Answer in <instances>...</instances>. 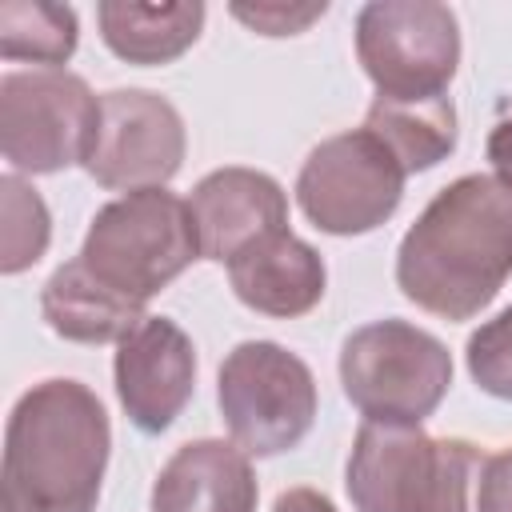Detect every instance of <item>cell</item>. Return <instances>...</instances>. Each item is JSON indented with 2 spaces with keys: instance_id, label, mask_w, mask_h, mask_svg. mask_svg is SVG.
<instances>
[{
  "instance_id": "6da1fadb",
  "label": "cell",
  "mask_w": 512,
  "mask_h": 512,
  "mask_svg": "<svg viewBox=\"0 0 512 512\" xmlns=\"http://www.w3.org/2000/svg\"><path fill=\"white\" fill-rule=\"evenodd\" d=\"M512 276V184L468 172L444 184L396 248V288L440 320L480 316Z\"/></svg>"
},
{
  "instance_id": "7a4b0ae2",
  "label": "cell",
  "mask_w": 512,
  "mask_h": 512,
  "mask_svg": "<svg viewBox=\"0 0 512 512\" xmlns=\"http://www.w3.org/2000/svg\"><path fill=\"white\" fill-rule=\"evenodd\" d=\"M108 456L112 424L88 384H32L4 424L0 512H96Z\"/></svg>"
},
{
  "instance_id": "3957f363",
  "label": "cell",
  "mask_w": 512,
  "mask_h": 512,
  "mask_svg": "<svg viewBox=\"0 0 512 512\" xmlns=\"http://www.w3.org/2000/svg\"><path fill=\"white\" fill-rule=\"evenodd\" d=\"M480 464L484 452L464 436L364 420L344 464V488L356 512H476Z\"/></svg>"
},
{
  "instance_id": "277c9868",
  "label": "cell",
  "mask_w": 512,
  "mask_h": 512,
  "mask_svg": "<svg viewBox=\"0 0 512 512\" xmlns=\"http://www.w3.org/2000/svg\"><path fill=\"white\" fill-rule=\"evenodd\" d=\"M76 256L100 284L148 304L200 260V236L188 200L168 188H140L96 208Z\"/></svg>"
},
{
  "instance_id": "5b68a950",
  "label": "cell",
  "mask_w": 512,
  "mask_h": 512,
  "mask_svg": "<svg viewBox=\"0 0 512 512\" xmlns=\"http://www.w3.org/2000/svg\"><path fill=\"white\" fill-rule=\"evenodd\" d=\"M340 384L364 420L420 424L452 388V352L432 332L384 316L344 336Z\"/></svg>"
},
{
  "instance_id": "8992f818",
  "label": "cell",
  "mask_w": 512,
  "mask_h": 512,
  "mask_svg": "<svg viewBox=\"0 0 512 512\" xmlns=\"http://www.w3.org/2000/svg\"><path fill=\"white\" fill-rule=\"evenodd\" d=\"M216 404L232 444L268 460L312 432L316 376L276 340H240L216 372Z\"/></svg>"
},
{
  "instance_id": "52a82bcc",
  "label": "cell",
  "mask_w": 512,
  "mask_h": 512,
  "mask_svg": "<svg viewBox=\"0 0 512 512\" xmlns=\"http://www.w3.org/2000/svg\"><path fill=\"white\" fill-rule=\"evenodd\" d=\"M100 124V96L68 68L0 76V152L20 176H52L84 164Z\"/></svg>"
},
{
  "instance_id": "ba28073f",
  "label": "cell",
  "mask_w": 512,
  "mask_h": 512,
  "mask_svg": "<svg viewBox=\"0 0 512 512\" xmlns=\"http://www.w3.org/2000/svg\"><path fill=\"white\" fill-rule=\"evenodd\" d=\"M356 60L376 96H444L460 68V24L436 0H372L356 12Z\"/></svg>"
},
{
  "instance_id": "9c48e42d",
  "label": "cell",
  "mask_w": 512,
  "mask_h": 512,
  "mask_svg": "<svg viewBox=\"0 0 512 512\" xmlns=\"http://www.w3.org/2000/svg\"><path fill=\"white\" fill-rule=\"evenodd\" d=\"M404 168L368 132H336L320 140L296 176V204L312 228L328 236H364L388 224L404 200Z\"/></svg>"
},
{
  "instance_id": "30bf717a",
  "label": "cell",
  "mask_w": 512,
  "mask_h": 512,
  "mask_svg": "<svg viewBox=\"0 0 512 512\" xmlns=\"http://www.w3.org/2000/svg\"><path fill=\"white\" fill-rule=\"evenodd\" d=\"M188 152L184 116L148 88H112L100 96V124L84 172L108 192L164 188Z\"/></svg>"
},
{
  "instance_id": "8fae6325",
  "label": "cell",
  "mask_w": 512,
  "mask_h": 512,
  "mask_svg": "<svg viewBox=\"0 0 512 512\" xmlns=\"http://www.w3.org/2000/svg\"><path fill=\"white\" fill-rule=\"evenodd\" d=\"M112 384L124 416L160 436L176 424L196 392V348L192 336L168 316H144L112 356Z\"/></svg>"
},
{
  "instance_id": "7c38bea8",
  "label": "cell",
  "mask_w": 512,
  "mask_h": 512,
  "mask_svg": "<svg viewBox=\"0 0 512 512\" xmlns=\"http://www.w3.org/2000/svg\"><path fill=\"white\" fill-rule=\"evenodd\" d=\"M188 212L200 236V260L228 264L248 244L288 228V196L276 176L244 164L216 168L196 180Z\"/></svg>"
},
{
  "instance_id": "4fadbf2b",
  "label": "cell",
  "mask_w": 512,
  "mask_h": 512,
  "mask_svg": "<svg viewBox=\"0 0 512 512\" xmlns=\"http://www.w3.org/2000/svg\"><path fill=\"white\" fill-rule=\"evenodd\" d=\"M228 284L236 300L272 320H296L324 300V256L296 232H272L228 260Z\"/></svg>"
},
{
  "instance_id": "5bb4252c",
  "label": "cell",
  "mask_w": 512,
  "mask_h": 512,
  "mask_svg": "<svg viewBox=\"0 0 512 512\" xmlns=\"http://www.w3.org/2000/svg\"><path fill=\"white\" fill-rule=\"evenodd\" d=\"M260 484L252 456L232 440L180 444L152 480V512H256Z\"/></svg>"
},
{
  "instance_id": "9a60e30c",
  "label": "cell",
  "mask_w": 512,
  "mask_h": 512,
  "mask_svg": "<svg viewBox=\"0 0 512 512\" xmlns=\"http://www.w3.org/2000/svg\"><path fill=\"white\" fill-rule=\"evenodd\" d=\"M44 324L72 344H120L140 320L144 304L100 284L80 256L64 260L40 288Z\"/></svg>"
},
{
  "instance_id": "2e32d148",
  "label": "cell",
  "mask_w": 512,
  "mask_h": 512,
  "mask_svg": "<svg viewBox=\"0 0 512 512\" xmlns=\"http://www.w3.org/2000/svg\"><path fill=\"white\" fill-rule=\"evenodd\" d=\"M208 8L200 0H168V4H136V0H100L96 24L100 40L124 64H172L184 56L204 28Z\"/></svg>"
},
{
  "instance_id": "e0dca14e",
  "label": "cell",
  "mask_w": 512,
  "mask_h": 512,
  "mask_svg": "<svg viewBox=\"0 0 512 512\" xmlns=\"http://www.w3.org/2000/svg\"><path fill=\"white\" fill-rule=\"evenodd\" d=\"M364 128L396 156L404 176L436 168L456 152V140H460L456 108L448 96H424V100L376 96L364 112Z\"/></svg>"
},
{
  "instance_id": "ac0fdd59",
  "label": "cell",
  "mask_w": 512,
  "mask_h": 512,
  "mask_svg": "<svg viewBox=\"0 0 512 512\" xmlns=\"http://www.w3.org/2000/svg\"><path fill=\"white\" fill-rule=\"evenodd\" d=\"M80 44V20L72 4L4 0L0 4V56L60 68Z\"/></svg>"
},
{
  "instance_id": "d6986e66",
  "label": "cell",
  "mask_w": 512,
  "mask_h": 512,
  "mask_svg": "<svg viewBox=\"0 0 512 512\" xmlns=\"http://www.w3.org/2000/svg\"><path fill=\"white\" fill-rule=\"evenodd\" d=\"M0 272L20 276L32 268L52 240V216L48 204L32 184H24L16 172L0 176Z\"/></svg>"
},
{
  "instance_id": "ffe728a7",
  "label": "cell",
  "mask_w": 512,
  "mask_h": 512,
  "mask_svg": "<svg viewBox=\"0 0 512 512\" xmlns=\"http://www.w3.org/2000/svg\"><path fill=\"white\" fill-rule=\"evenodd\" d=\"M464 360L480 392L496 400H512V304L468 336Z\"/></svg>"
},
{
  "instance_id": "44dd1931",
  "label": "cell",
  "mask_w": 512,
  "mask_h": 512,
  "mask_svg": "<svg viewBox=\"0 0 512 512\" xmlns=\"http://www.w3.org/2000/svg\"><path fill=\"white\" fill-rule=\"evenodd\" d=\"M228 12L260 36H300L328 12V4H232Z\"/></svg>"
},
{
  "instance_id": "7402d4cb",
  "label": "cell",
  "mask_w": 512,
  "mask_h": 512,
  "mask_svg": "<svg viewBox=\"0 0 512 512\" xmlns=\"http://www.w3.org/2000/svg\"><path fill=\"white\" fill-rule=\"evenodd\" d=\"M476 512H512V444L484 456L476 480Z\"/></svg>"
},
{
  "instance_id": "603a6c76",
  "label": "cell",
  "mask_w": 512,
  "mask_h": 512,
  "mask_svg": "<svg viewBox=\"0 0 512 512\" xmlns=\"http://www.w3.org/2000/svg\"><path fill=\"white\" fill-rule=\"evenodd\" d=\"M484 156H488V164L496 168V176L512 184V116H504V120L492 124L488 144H484Z\"/></svg>"
},
{
  "instance_id": "cb8c5ba5",
  "label": "cell",
  "mask_w": 512,
  "mask_h": 512,
  "mask_svg": "<svg viewBox=\"0 0 512 512\" xmlns=\"http://www.w3.org/2000/svg\"><path fill=\"white\" fill-rule=\"evenodd\" d=\"M272 512H340L324 492H316V488H288V492H280L276 496V504H272Z\"/></svg>"
}]
</instances>
